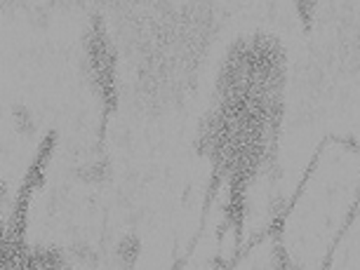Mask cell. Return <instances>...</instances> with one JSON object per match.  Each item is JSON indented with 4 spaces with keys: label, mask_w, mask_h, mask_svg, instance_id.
<instances>
[{
    "label": "cell",
    "mask_w": 360,
    "mask_h": 270,
    "mask_svg": "<svg viewBox=\"0 0 360 270\" xmlns=\"http://www.w3.org/2000/svg\"><path fill=\"white\" fill-rule=\"evenodd\" d=\"M85 64L87 78L94 94L101 104V127L106 125V118L118 108V54L106 33V26L101 17L92 19V26L85 36Z\"/></svg>",
    "instance_id": "cell-2"
},
{
    "label": "cell",
    "mask_w": 360,
    "mask_h": 270,
    "mask_svg": "<svg viewBox=\"0 0 360 270\" xmlns=\"http://www.w3.org/2000/svg\"><path fill=\"white\" fill-rule=\"evenodd\" d=\"M54 144H57V134L50 132L43 144H40L38 155L29 165L22 186H19L15 195V207H12L8 228H5L3 235V270H17L22 266L26 252H29V245H26V221H29L31 198L45 181V167L52 158Z\"/></svg>",
    "instance_id": "cell-1"
},
{
    "label": "cell",
    "mask_w": 360,
    "mask_h": 270,
    "mask_svg": "<svg viewBox=\"0 0 360 270\" xmlns=\"http://www.w3.org/2000/svg\"><path fill=\"white\" fill-rule=\"evenodd\" d=\"M15 116H17V127H19V132H26L29 130V134L36 130V125H33V120H31V113L26 111V108H22V106H17L15 108Z\"/></svg>",
    "instance_id": "cell-5"
},
{
    "label": "cell",
    "mask_w": 360,
    "mask_h": 270,
    "mask_svg": "<svg viewBox=\"0 0 360 270\" xmlns=\"http://www.w3.org/2000/svg\"><path fill=\"white\" fill-rule=\"evenodd\" d=\"M17 270H71L69 254L52 245H36L29 247L22 266Z\"/></svg>",
    "instance_id": "cell-3"
},
{
    "label": "cell",
    "mask_w": 360,
    "mask_h": 270,
    "mask_svg": "<svg viewBox=\"0 0 360 270\" xmlns=\"http://www.w3.org/2000/svg\"><path fill=\"white\" fill-rule=\"evenodd\" d=\"M141 259V240L139 235L127 233L123 240L115 245V261L123 270H134L137 261Z\"/></svg>",
    "instance_id": "cell-4"
}]
</instances>
